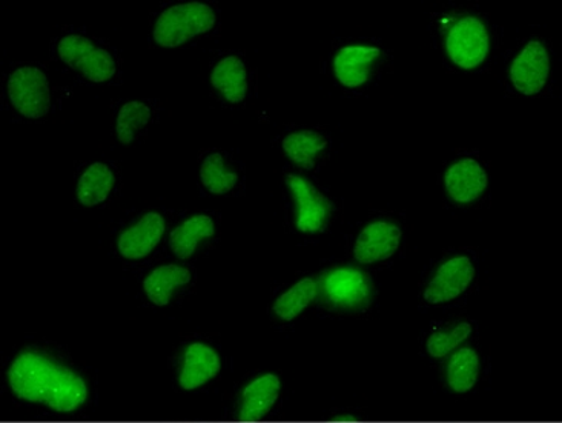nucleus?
Listing matches in <instances>:
<instances>
[{"label": "nucleus", "mask_w": 562, "mask_h": 423, "mask_svg": "<svg viewBox=\"0 0 562 423\" xmlns=\"http://www.w3.org/2000/svg\"><path fill=\"white\" fill-rule=\"evenodd\" d=\"M9 383L19 399L44 403L59 413L78 410L89 398V388L79 374L34 351L14 359Z\"/></svg>", "instance_id": "obj_1"}, {"label": "nucleus", "mask_w": 562, "mask_h": 423, "mask_svg": "<svg viewBox=\"0 0 562 423\" xmlns=\"http://www.w3.org/2000/svg\"><path fill=\"white\" fill-rule=\"evenodd\" d=\"M218 16L207 3H178L163 11L154 25V42L162 48H177L214 28Z\"/></svg>", "instance_id": "obj_2"}, {"label": "nucleus", "mask_w": 562, "mask_h": 423, "mask_svg": "<svg viewBox=\"0 0 562 423\" xmlns=\"http://www.w3.org/2000/svg\"><path fill=\"white\" fill-rule=\"evenodd\" d=\"M446 51L461 70H475L488 59L490 36L488 26L475 16L459 17L446 33Z\"/></svg>", "instance_id": "obj_3"}, {"label": "nucleus", "mask_w": 562, "mask_h": 423, "mask_svg": "<svg viewBox=\"0 0 562 423\" xmlns=\"http://www.w3.org/2000/svg\"><path fill=\"white\" fill-rule=\"evenodd\" d=\"M7 92L11 105L26 119H40L51 107L47 75L36 67H22L11 73Z\"/></svg>", "instance_id": "obj_4"}, {"label": "nucleus", "mask_w": 562, "mask_h": 423, "mask_svg": "<svg viewBox=\"0 0 562 423\" xmlns=\"http://www.w3.org/2000/svg\"><path fill=\"white\" fill-rule=\"evenodd\" d=\"M57 52L68 67L73 68L90 82H106L116 74L113 56L78 34H70L60 39Z\"/></svg>", "instance_id": "obj_5"}, {"label": "nucleus", "mask_w": 562, "mask_h": 423, "mask_svg": "<svg viewBox=\"0 0 562 423\" xmlns=\"http://www.w3.org/2000/svg\"><path fill=\"white\" fill-rule=\"evenodd\" d=\"M295 203V228L298 232L320 233L332 216V203L306 177L291 175L286 179Z\"/></svg>", "instance_id": "obj_6"}, {"label": "nucleus", "mask_w": 562, "mask_h": 423, "mask_svg": "<svg viewBox=\"0 0 562 423\" xmlns=\"http://www.w3.org/2000/svg\"><path fill=\"white\" fill-rule=\"evenodd\" d=\"M326 301L343 309H360L370 305L371 279L354 267H341L329 271L321 283Z\"/></svg>", "instance_id": "obj_7"}, {"label": "nucleus", "mask_w": 562, "mask_h": 423, "mask_svg": "<svg viewBox=\"0 0 562 423\" xmlns=\"http://www.w3.org/2000/svg\"><path fill=\"white\" fill-rule=\"evenodd\" d=\"M550 73V56L539 40L527 42L511 66V81L516 92L534 96L545 89Z\"/></svg>", "instance_id": "obj_8"}, {"label": "nucleus", "mask_w": 562, "mask_h": 423, "mask_svg": "<svg viewBox=\"0 0 562 423\" xmlns=\"http://www.w3.org/2000/svg\"><path fill=\"white\" fill-rule=\"evenodd\" d=\"M475 268L470 259L466 256L452 258L436 270L434 278L428 283L424 301L436 305L457 299L472 283Z\"/></svg>", "instance_id": "obj_9"}, {"label": "nucleus", "mask_w": 562, "mask_h": 423, "mask_svg": "<svg viewBox=\"0 0 562 423\" xmlns=\"http://www.w3.org/2000/svg\"><path fill=\"white\" fill-rule=\"evenodd\" d=\"M402 232L400 226L389 221H375L364 226L356 239L355 260L364 266L393 258L400 247Z\"/></svg>", "instance_id": "obj_10"}, {"label": "nucleus", "mask_w": 562, "mask_h": 423, "mask_svg": "<svg viewBox=\"0 0 562 423\" xmlns=\"http://www.w3.org/2000/svg\"><path fill=\"white\" fill-rule=\"evenodd\" d=\"M488 173L480 162L472 157L459 158L447 168L444 175L447 195L459 205H467L481 198L482 192L488 190Z\"/></svg>", "instance_id": "obj_11"}, {"label": "nucleus", "mask_w": 562, "mask_h": 423, "mask_svg": "<svg viewBox=\"0 0 562 423\" xmlns=\"http://www.w3.org/2000/svg\"><path fill=\"white\" fill-rule=\"evenodd\" d=\"M165 219L162 214L151 211L143 214L137 224L128 226L119 234L117 248L121 258L128 260H139L147 258L157 247L163 234H165Z\"/></svg>", "instance_id": "obj_12"}, {"label": "nucleus", "mask_w": 562, "mask_h": 423, "mask_svg": "<svg viewBox=\"0 0 562 423\" xmlns=\"http://www.w3.org/2000/svg\"><path fill=\"white\" fill-rule=\"evenodd\" d=\"M379 56L382 50L377 47L349 45L333 58V73L346 89H359L370 79L371 68Z\"/></svg>", "instance_id": "obj_13"}, {"label": "nucleus", "mask_w": 562, "mask_h": 423, "mask_svg": "<svg viewBox=\"0 0 562 423\" xmlns=\"http://www.w3.org/2000/svg\"><path fill=\"white\" fill-rule=\"evenodd\" d=\"M222 368V361L218 351L204 343H192L185 353L184 368H182L180 387L184 390H196L201 385L214 379Z\"/></svg>", "instance_id": "obj_14"}, {"label": "nucleus", "mask_w": 562, "mask_h": 423, "mask_svg": "<svg viewBox=\"0 0 562 423\" xmlns=\"http://www.w3.org/2000/svg\"><path fill=\"white\" fill-rule=\"evenodd\" d=\"M215 92L222 94L230 104H242L248 94V71L238 56H227L220 60L211 73Z\"/></svg>", "instance_id": "obj_15"}, {"label": "nucleus", "mask_w": 562, "mask_h": 423, "mask_svg": "<svg viewBox=\"0 0 562 423\" xmlns=\"http://www.w3.org/2000/svg\"><path fill=\"white\" fill-rule=\"evenodd\" d=\"M281 383L276 374H265L243 391L241 421H260L271 410L280 395Z\"/></svg>", "instance_id": "obj_16"}, {"label": "nucleus", "mask_w": 562, "mask_h": 423, "mask_svg": "<svg viewBox=\"0 0 562 423\" xmlns=\"http://www.w3.org/2000/svg\"><path fill=\"white\" fill-rule=\"evenodd\" d=\"M215 234L214 221L207 214H196L186 219L169 234V247L178 259L192 258L201 242Z\"/></svg>", "instance_id": "obj_17"}, {"label": "nucleus", "mask_w": 562, "mask_h": 423, "mask_svg": "<svg viewBox=\"0 0 562 423\" xmlns=\"http://www.w3.org/2000/svg\"><path fill=\"white\" fill-rule=\"evenodd\" d=\"M191 281L188 268L180 266H163L155 268L143 281L148 299L159 307H165L177 289Z\"/></svg>", "instance_id": "obj_18"}, {"label": "nucleus", "mask_w": 562, "mask_h": 423, "mask_svg": "<svg viewBox=\"0 0 562 423\" xmlns=\"http://www.w3.org/2000/svg\"><path fill=\"white\" fill-rule=\"evenodd\" d=\"M116 177L108 165L96 162L85 169L78 183V199L83 207L101 205L112 195Z\"/></svg>", "instance_id": "obj_19"}, {"label": "nucleus", "mask_w": 562, "mask_h": 423, "mask_svg": "<svg viewBox=\"0 0 562 423\" xmlns=\"http://www.w3.org/2000/svg\"><path fill=\"white\" fill-rule=\"evenodd\" d=\"M326 146H328L326 139L311 130L295 131L286 136L283 141V151L286 156L303 169L314 168L317 157Z\"/></svg>", "instance_id": "obj_20"}, {"label": "nucleus", "mask_w": 562, "mask_h": 423, "mask_svg": "<svg viewBox=\"0 0 562 423\" xmlns=\"http://www.w3.org/2000/svg\"><path fill=\"white\" fill-rule=\"evenodd\" d=\"M317 283L314 279L306 278L291 286L286 293L281 294L279 299L273 304V313L280 317L281 320H294L295 317L302 315L303 312L317 297Z\"/></svg>", "instance_id": "obj_21"}, {"label": "nucleus", "mask_w": 562, "mask_h": 423, "mask_svg": "<svg viewBox=\"0 0 562 423\" xmlns=\"http://www.w3.org/2000/svg\"><path fill=\"white\" fill-rule=\"evenodd\" d=\"M480 376V357L472 349L458 350L447 366V383L455 392L472 390Z\"/></svg>", "instance_id": "obj_22"}, {"label": "nucleus", "mask_w": 562, "mask_h": 423, "mask_svg": "<svg viewBox=\"0 0 562 423\" xmlns=\"http://www.w3.org/2000/svg\"><path fill=\"white\" fill-rule=\"evenodd\" d=\"M200 179L203 187L212 195H226L237 185V173L227 169L225 158L220 153L204 157L200 168Z\"/></svg>", "instance_id": "obj_23"}, {"label": "nucleus", "mask_w": 562, "mask_h": 423, "mask_svg": "<svg viewBox=\"0 0 562 423\" xmlns=\"http://www.w3.org/2000/svg\"><path fill=\"white\" fill-rule=\"evenodd\" d=\"M151 119V109L143 102H128L120 108L116 122V136L121 145H131L137 134Z\"/></svg>", "instance_id": "obj_24"}, {"label": "nucleus", "mask_w": 562, "mask_h": 423, "mask_svg": "<svg viewBox=\"0 0 562 423\" xmlns=\"http://www.w3.org/2000/svg\"><path fill=\"white\" fill-rule=\"evenodd\" d=\"M470 334H472V325L467 322L457 325L454 330L436 331L429 338L428 353L436 359L447 356L452 350L461 345Z\"/></svg>", "instance_id": "obj_25"}]
</instances>
